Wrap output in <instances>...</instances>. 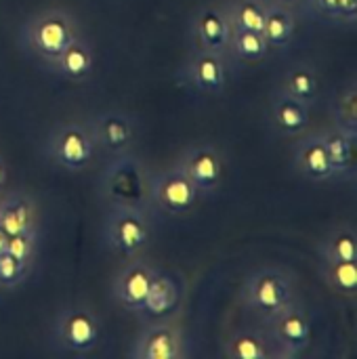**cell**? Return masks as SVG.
<instances>
[{
	"instance_id": "6da1fadb",
	"label": "cell",
	"mask_w": 357,
	"mask_h": 359,
	"mask_svg": "<svg viewBox=\"0 0 357 359\" xmlns=\"http://www.w3.org/2000/svg\"><path fill=\"white\" fill-rule=\"evenodd\" d=\"M80 34L82 23L72 11L63 6H48L29 15L21 23L19 42L27 55H32L42 67H46Z\"/></svg>"
},
{
	"instance_id": "7a4b0ae2",
	"label": "cell",
	"mask_w": 357,
	"mask_h": 359,
	"mask_svg": "<svg viewBox=\"0 0 357 359\" xmlns=\"http://www.w3.org/2000/svg\"><path fill=\"white\" fill-rule=\"evenodd\" d=\"M299 297L297 278L284 267L265 265L252 269L240 288L242 307L252 313L261 324L271 320L278 311H282L290 301Z\"/></svg>"
},
{
	"instance_id": "3957f363",
	"label": "cell",
	"mask_w": 357,
	"mask_h": 359,
	"mask_svg": "<svg viewBox=\"0 0 357 359\" xmlns=\"http://www.w3.org/2000/svg\"><path fill=\"white\" fill-rule=\"evenodd\" d=\"M103 337V320L88 303H69L61 307L48 328L50 345L61 353H93Z\"/></svg>"
},
{
	"instance_id": "277c9868",
	"label": "cell",
	"mask_w": 357,
	"mask_h": 359,
	"mask_svg": "<svg viewBox=\"0 0 357 359\" xmlns=\"http://www.w3.org/2000/svg\"><path fill=\"white\" fill-rule=\"evenodd\" d=\"M44 158L59 170L82 172L97 158V145L86 120H61L44 137Z\"/></svg>"
},
{
	"instance_id": "5b68a950",
	"label": "cell",
	"mask_w": 357,
	"mask_h": 359,
	"mask_svg": "<svg viewBox=\"0 0 357 359\" xmlns=\"http://www.w3.org/2000/svg\"><path fill=\"white\" fill-rule=\"evenodd\" d=\"M101 238L107 250L120 259L143 255L151 242L149 210L128 204H109L103 217Z\"/></svg>"
},
{
	"instance_id": "8992f818",
	"label": "cell",
	"mask_w": 357,
	"mask_h": 359,
	"mask_svg": "<svg viewBox=\"0 0 357 359\" xmlns=\"http://www.w3.org/2000/svg\"><path fill=\"white\" fill-rule=\"evenodd\" d=\"M147 181H149V168L126 154L112 156V162L105 166L99 179V196L103 202L109 204H128L139 206L151 212L149 208V196H147Z\"/></svg>"
},
{
	"instance_id": "52a82bcc",
	"label": "cell",
	"mask_w": 357,
	"mask_h": 359,
	"mask_svg": "<svg viewBox=\"0 0 357 359\" xmlns=\"http://www.w3.org/2000/svg\"><path fill=\"white\" fill-rule=\"evenodd\" d=\"M147 196L149 208L164 217H185L196 208L200 200L198 187L179 164L149 170Z\"/></svg>"
},
{
	"instance_id": "ba28073f",
	"label": "cell",
	"mask_w": 357,
	"mask_h": 359,
	"mask_svg": "<svg viewBox=\"0 0 357 359\" xmlns=\"http://www.w3.org/2000/svg\"><path fill=\"white\" fill-rule=\"evenodd\" d=\"M274 345L276 358H299L309 349L314 339V320L307 305L297 297L271 320L261 324Z\"/></svg>"
},
{
	"instance_id": "9c48e42d",
	"label": "cell",
	"mask_w": 357,
	"mask_h": 359,
	"mask_svg": "<svg viewBox=\"0 0 357 359\" xmlns=\"http://www.w3.org/2000/svg\"><path fill=\"white\" fill-rule=\"evenodd\" d=\"M229 63L231 59L225 53H215L194 46L191 53L181 63L177 80L179 84L191 88L198 95L219 97L229 86V74H231Z\"/></svg>"
},
{
	"instance_id": "30bf717a",
	"label": "cell",
	"mask_w": 357,
	"mask_h": 359,
	"mask_svg": "<svg viewBox=\"0 0 357 359\" xmlns=\"http://www.w3.org/2000/svg\"><path fill=\"white\" fill-rule=\"evenodd\" d=\"M185 175L194 181L200 196H213L219 191L225 179V156L223 151L208 141H198L187 145L175 160Z\"/></svg>"
},
{
	"instance_id": "8fae6325",
	"label": "cell",
	"mask_w": 357,
	"mask_h": 359,
	"mask_svg": "<svg viewBox=\"0 0 357 359\" xmlns=\"http://www.w3.org/2000/svg\"><path fill=\"white\" fill-rule=\"evenodd\" d=\"M135 337L128 358L133 359H181L185 358V334L175 318L143 324Z\"/></svg>"
},
{
	"instance_id": "7c38bea8",
	"label": "cell",
	"mask_w": 357,
	"mask_h": 359,
	"mask_svg": "<svg viewBox=\"0 0 357 359\" xmlns=\"http://www.w3.org/2000/svg\"><path fill=\"white\" fill-rule=\"evenodd\" d=\"M90 135L95 139L97 151L105 156H118L130 151L137 139V120L126 109H105L88 120Z\"/></svg>"
},
{
	"instance_id": "4fadbf2b",
	"label": "cell",
	"mask_w": 357,
	"mask_h": 359,
	"mask_svg": "<svg viewBox=\"0 0 357 359\" xmlns=\"http://www.w3.org/2000/svg\"><path fill=\"white\" fill-rule=\"evenodd\" d=\"M183 299H185L183 278L175 271L158 269L151 280L149 292L135 316L141 320V324H151V322L175 318L183 305Z\"/></svg>"
},
{
	"instance_id": "5bb4252c",
	"label": "cell",
	"mask_w": 357,
	"mask_h": 359,
	"mask_svg": "<svg viewBox=\"0 0 357 359\" xmlns=\"http://www.w3.org/2000/svg\"><path fill=\"white\" fill-rule=\"evenodd\" d=\"M156 271L158 267L141 255L126 259L112 282V299L116 305L126 313H137L149 292Z\"/></svg>"
},
{
	"instance_id": "9a60e30c",
	"label": "cell",
	"mask_w": 357,
	"mask_h": 359,
	"mask_svg": "<svg viewBox=\"0 0 357 359\" xmlns=\"http://www.w3.org/2000/svg\"><path fill=\"white\" fill-rule=\"evenodd\" d=\"M292 145V168L309 183H332L337 181L328 151L320 130H305L295 137Z\"/></svg>"
},
{
	"instance_id": "2e32d148",
	"label": "cell",
	"mask_w": 357,
	"mask_h": 359,
	"mask_svg": "<svg viewBox=\"0 0 357 359\" xmlns=\"http://www.w3.org/2000/svg\"><path fill=\"white\" fill-rule=\"evenodd\" d=\"M189 34H191L196 48L227 55L231 23H229L225 6L208 4V6L198 8L189 25Z\"/></svg>"
},
{
	"instance_id": "e0dca14e",
	"label": "cell",
	"mask_w": 357,
	"mask_h": 359,
	"mask_svg": "<svg viewBox=\"0 0 357 359\" xmlns=\"http://www.w3.org/2000/svg\"><path fill=\"white\" fill-rule=\"evenodd\" d=\"M267 120L278 135L299 137L311 124V107L286 95L282 88H276L267 101Z\"/></svg>"
},
{
	"instance_id": "ac0fdd59",
	"label": "cell",
	"mask_w": 357,
	"mask_h": 359,
	"mask_svg": "<svg viewBox=\"0 0 357 359\" xmlns=\"http://www.w3.org/2000/svg\"><path fill=\"white\" fill-rule=\"evenodd\" d=\"M46 69L50 74H55L57 78L74 82V84L86 82L95 72V46H93V42L82 32L74 42H69L63 48V53L55 61H50L46 65Z\"/></svg>"
},
{
	"instance_id": "d6986e66",
	"label": "cell",
	"mask_w": 357,
	"mask_h": 359,
	"mask_svg": "<svg viewBox=\"0 0 357 359\" xmlns=\"http://www.w3.org/2000/svg\"><path fill=\"white\" fill-rule=\"evenodd\" d=\"M221 355L227 359H269L276 358V351L263 326H242L223 339Z\"/></svg>"
},
{
	"instance_id": "ffe728a7",
	"label": "cell",
	"mask_w": 357,
	"mask_h": 359,
	"mask_svg": "<svg viewBox=\"0 0 357 359\" xmlns=\"http://www.w3.org/2000/svg\"><path fill=\"white\" fill-rule=\"evenodd\" d=\"M38 225H40L38 206L29 194L13 191L0 200V227L6 231V236L38 231L40 229Z\"/></svg>"
},
{
	"instance_id": "44dd1931",
	"label": "cell",
	"mask_w": 357,
	"mask_h": 359,
	"mask_svg": "<svg viewBox=\"0 0 357 359\" xmlns=\"http://www.w3.org/2000/svg\"><path fill=\"white\" fill-rule=\"evenodd\" d=\"M326 151H328V160L332 164L335 177L339 183L345 181H353L356 179V147L357 137H351L335 126H326L320 130Z\"/></svg>"
},
{
	"instance_id": "7402d4cb",
	"label": "cell",
	"mask_w": 357,
	"mask_h": 359,
	"mask_svg": "<svg viewBox=\"0 0 357 359\" xmlns=\"http://www.w3.org/2000/svg\"><path fill=\"white\" fill-rule=\"evenodd\" d=\"M286 95L295 97L297 101L305 103L307 107H316L320 101V74L314 63L299 61L284 69L280 86Z\"/></svg>"
},
{
	"instance_id": "603a6c76",
	"label": "cell",
	"mask_w": 357,
	"mask_h": 359,
	"mask_svg": "<svg viewBox=\"0 0 357 359\" xmlns=\"http://www.w3.org/2000/svg\"><path fill=\"white\" fill-rule=\"evenodd\" d=\"M297 13L267 0V11H265V23H263V36L269 44L271 50H286L295 36H297Z\"/></svg>"
},
{
	"instance_id": "cb8c5ba5",
	"label": "cell",
	"mask_w": 357,
	"mask_h": 359,
	"mask_svg": "<svg viewBox=\"0 0 357 359\" xmlns=\"http://www.w3.org/2000/svg\"><path fill=\"white\" fill-rule=\"evenodd\" d=\"M328 118L330 126L357 137V84L351 78L347 84H341L328 99Z\"/></svg>"
},
{
	"instance_id": "d4e9b609",
	"label": "cell",
	"mask_w": 357,
	"mask_h": 359,
	"mask_svg": "<svg viewBox=\"0 0 357 359\" xmlns=\"http://www.w3.org/2000/svg\"><path fill=\"white\" fill-rule=\"evenodd\" d=\"M318 259L357 261V231L351 223H339L330 227L316 244Z\"/></svg>"
},
{
	"instance_id": "484cf974",
	"label": "cell",
	"mask_w": 357,
	"mask_h": 359,
	"mask_svg": "<svg viewBox=\"0 0 357 359\" xmlns=\"http://www.w3.org/2000/svg\"><path fill=\"white\" fill-rule=\"evenodd\" d=\"M318 273L322 282L341 299L356 301L357 297V261H332L318 259Z\"/></svg>"
},
{
	"instance_id": "4316f807",
	"label": "cell",
	"mask_w": 357,
	"mask_h": 359,
	"mask_svg": "<svg viewBox=\"0 0 357 359\" xmlns=\"http://www.w3.org/2000/svg\"><path fill=\"white\" fill-rule=\"evenodd\" d=\"M269 50L271 48H269L263 32L231 27L229 48H227L229 59H236L238 63H259V61L267 59Z\"/></svg>"
},
{
	"instance_id": "83f0119b",
	"label": "cell",
	"mask_w": 357,
	"mask_h": 359,
	"mask_svg": "<svg viewBox=\"0 0 357 359\" xmlns=\"http://www.w3.org/2000/svg\"><path fill=\"white\" fill-rule=\"evenodd\" d=\"M301 13L324 23L353 25L357 19V0H303Z\"/></svg>"
},
{
	"instance_id": "f1b7e54d",
	"label": "cell",
	"mask_w": 357,
	"mask_h": 359,
	"mask_svg": "<svg viewBox=\"0 0 357 359\" xmlns=\"http://www.w3.org/2000/svg\"><path fill=\"white\" fill-rule=\"evenodd\" d=\"M231 27L261 32L265 23L267 0H229L225 4Z\"/></svg>"
},
{
	"instance_id": "f546056e",
	"label": "cell",
	"mask_w": 357,
	"mask_h": 359,
	"mask_svg": "<svg viewBox=\"0 0 357 359\" xmlns=\"http://www.w3.org/2000/svg\"><path fill=\"white\" fill-rule=\"evenodd\" d=\"M32 273V267L17 261L8 252L0 255V290H13L21 286Z\"/></svg>"
},
{
	"instance_id": "4dcf8cb0",
	"label": "cell",
	"mask_w": 357,
	"mask_h": 359,
	"mask_svg": "<svg viewBox=\"0 0 357 359\" xmlns=\"http://www.w3.org/2000/svg\"><path fill=\"white\" fill-rule=\"evenodd\" d=\"M38 231H25V233H17V236H8V246L6 252L11 257H15L17 261L34 267L36 255H38Z\"/></svg>"
},
{
	"instance_id": "1f68e13d",
	"label": "cell",
	"mask_w": 357,
	"mask_h": 359,
	"mask_svg": "<svg viewBox=\"0 0 357 359\" xmlns=\"http://www.w3.org/2000/svg\"><path fill=\"white\" fill-rule=\"evenodd\" d=\"M274 2H278V4H282V6L295 11L297 15L301 13V6H303V0H274Z\"/></svg>"
},
{
	"instance_id": "d6a6232c",
	"label": "cell",
	"mask_w": 357,
	"mask_h": 359,
	"mask_svg": "<svg viewBox=\"0 0 357 359\" xmlns=\"http://www.w3.org/2000/svg\"><path fill=\"white\" fill-rule=\"evenodd\" d=\"M4 183H6V162H4V158L0 156V189L4 187Z\"/></svg>"
},
{
	"instance_id": "836d02e7",
	"label": "cell",
	"mask_w": 357,
	"mask_h": 359,
	"mask_svg": "<svg viewBox=\"0 0 357 359\" xmlns=\"http://www.w3.org/2000/svg\"><path fill=\"white\" fill-rule=\"evenodd\" d=\"M6 246H8V236H6V231L0 227V255L6 252Z\"/></svg>"
}]
</instances>
